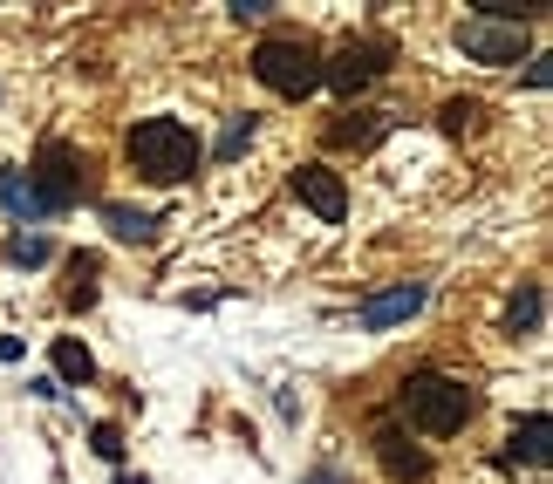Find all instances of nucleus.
I'll list each match as a JSON object with an SVG mask.
<instances>
[{
    "label": "nucleus",
    "instance_id": "4468645a",
    "mask_svg": "<svg viewBox=\"0 0 553 484\" xmlns=\"http://www.w3.org/2000/svg\"><path fill=\"white\" fill-rule=\"evenodd\" d=\"M383 130H390V116H383V110H349V123H335V130H328V144H356V150H369Z\"/></svg>",
    "mask_w": 553,
    "mask_h": 484
},
{
    "label": "nucleus",
    "instance_id": "9b49d317",
    "mask_svg": "<svg viewBox=\"0 0 553 484\" xmlns=\"http://www.w3.org/2000/svg\"><path fill=\"white\" fill-rule=\"evenodd\" d=\"M0 212H14V219H55L48 198L28 185V171H0Z\"/></svg>",
    "mask_w": 553,
    "mask_h": 484
},
{
    "label": "nucleus",
    "instance_id": "4be33fe9",
    "mask_svg": "<svg viewBox=\"0 0 553 484\" xmlns=\"http://www.w3.org/2000/svg\"><path fill=\"white\" fill-rule=\"evenodd\" d=\"M226 14H233V21H267V14H274V0H233Z\"/></svg>",
    "mask_w": 553,
    "mask_h": 484
},
{
    "label": "nucleus",
    "instance_id": "aec40b11",
    "mask_svg": "<svg viewBox=\"0 0 553 484\" xmlns=\"http://www.w3.org/2000/svg\"><path fill=\"white\" fill-rule=\"evenodd\" d=\"M89 450H96L103 464H117V457H123V430H117V423H96V430H89Z\"/></svg>",
    "mask_w": 553,
    "mask_h": 484
},
{
    "label": "nucleus",
    "instance_id": "39448f33",
    "mask_svg": "<svg viewBox=\"0 0 553 484\" xmlns=\"http://www.w3.org/2000/svg\"><path fill=\"white\" fill-rule=\"evenodd\" d=\"M396 62V48L383 35H362V41H342L335 55H321V82L328 89H342V96H362L376 75H390Z\"/></svg>",
    "mask_w": 553,
    "mask_h": 484
},
{
    "label": "nucleus",
    "instance_id": "423d86ee",
    "mask_svg": "<svg viewBox=\"0 0 553 484\" xmlns=\"http://www.w3.org/2000/svg\"><path fill=\"white\" fill-rule=\"evenodd\" d=\"M424 300H431V280H396V287H376V294L356 300V328H362V335H390V328H403L410 314H424Z\"/></svg>",
    "mask_w": 553,
    "mask_h": 484
},
{
    "label": "nucleus",
    "instance_id": "a211bd4d",
    "mask_svg": "<svg viewBox=\"0 0 553 484\" xmlns=\"http://www.w3.org/2000/svg\"><path fill=\"white\" fill-rule=\"evenodd\" d=\"M7 260L14 266H48L55 260V246H48L41 232H14V239H7Z\"/></svg>",
    "mask_w": 553,
    "mask_h": 484
},
{
    "label": "nucleus",
    "instance_id": "20e7f679",
    "mask_svg": "<svg viewBox=\"0 0 553 484\" xmlns=\"http://www.w3.org/2000/svg\"><path fill=\"white\" fill-rule=\"evenodd\" d=\"M28 185L48 198V212H69V205H82V191H89V164H82L76 144L48 137V144L35 150V164H28Z\"/></svg>",
    "mask_w": 553,
    "mask_h": 484
},
{
    "label": "nucleus",
    "instance_id": "1a4fd4ad",
    "mask_svg": "<svg viewBox=\"0 0 553 484\" xmlns=\"http://www.w3.org/2000/svg\"><path fill=\"white\" fill-rule=\"evenodd\" d=\"M369 444H376V457H383V471H390V478H403V484L431 478V450H417L396 423H376V437H369Z\"/></svg>",
    "mask_w": 553,
    "mask_h": 484
},
{
    "label": "nucleus",
    "instance_id": "b1692460",
    "mask_svg": "<svg viewBox=\"0 0 553 484\" xmlns=\"http://www.w3.org/2000/svg\"><path fill=\"white\" fill-rule=\"evenodd\" d=\"M117 484H151V478H144V471H123V478Z\"/></svg>",
    "mask_w": 553,
    "mask_h": 484
},
{
    "label": "nucleus",
    "instance_id": "dca6fc26",
    "mask_svg": "<svg viewBox=\"0 0 553 484\" xmlns=\"http://www.w3.org/2000/svg\"><path fill=\"white\" fill-rule=\"evenodd\" d=\"M478 116H485V103H478V96H451V103L437 110V123H444V137H472Z\"/></svg>",
    "mask_w": 553,
    "mask_h": 484
},
{
    "label": "nucleus",
    "instance_id": "6ab92c4d",
    "mask_svg": "<svg viewBox=\"0 0 553 484\" xmlns=\"http://www.w3.org/2000/svg\"><path fill=\"white\" fill-rule=\"evenodd\" d=\"M246 144H253V116L239 110V116H226V130H219V150H212V157H219V164H233Z\"/></svg>",
    "mask_w": 553,
    "mask_h": 484
},
{
    "label": "nucleus",
    "instance_id": "f03ea898",
    "mask_svg": "<svg viewBox=\"0 0 553 484\" xmlns=\"http://www.w3.org/2000/svg\"><path fill=\"white\" fill-rule=\"evenodd\" d=\"M396 410L410 416V430H424V437H458L478 416V396H472V382H458V375L417 369V375H403Z\"/></svg>",
    "mask_w": 553,
    "mask_h": 484
},
{
    "label": "nucleus",
    "instance_id": "f8f14e48",
    "mask_svg": "<svg viewBox=\"0 0 553 484\" xmlns=\"http://www.w3.org/2000/svg\"><path fill=\"white\" fill-rule=\"evenodd\" d=\"M103 225L123 246H151L158 239V212H137V205H103Z\"/></svg>",
    "mask_w": 553,
    "mask_h": 484
},
{
    "label": "nucleus",
    "instance_id": "0eeeda50",
    "mask_svg": "<svg viewBox=\"0 0 553 484\" xmlns=\"http://www.w3.org/2000/svg\"><path fill=\"white\" fill-rule=\"evenodd\" d=\"M458 48L485 62V69H513L519 55H526V28H506V21H458Z\"/></svg>",
    "mask_w": 553,
    "mask_h": 484
},
{
    "label": "nucleus",
    "instance_id": "5701e85b",
    "mask_svg": "<svg viewBox=\"0 0 553 484\" xmlns=\"http://www.w3.org/2000/svg\"><path fill=\"white\" fill-rule=\"evenodd\" d=\"M308 484H349V478H342V464H315V471H308Z\"/></svg>",
    "mask_w": 553,
    "mask_h": 484
},
{
    "label": "nucleus",
    "instance_id": "6e6552de",
    "mask_svg": "<svg viewBox=\"0 0 553 484\" xmlns=\"http://www.w3.org/2000/svg\"><path fill=\"white\" fill-rule=\"evenodd\" d=\"M294 198L315 212L321 225H342L349 219V185H342V171H328V164H294Z\"/></svg>",
    "mask_w": 553,
    "mask_h": 484
},
{
    "label": "nucleus",
    "instance_id": "f3484780",
    "mask_svg": "<svg viewBox=\"0 0 553 484\" xmlns=\"http://www.w3.org/2000/svg\"><path fill=\"white\" fill-rule=\"evenodd\" d=\"M69 273H76L69 307H89V300H96V273H103V260H96V253H76V260H69Z\"/></svg>",
    "mask_w": 553,
    "mask_h": 484
},
{
    "label": "nucleus",
    "instance_id": "7ed1b4c3",
    "mask_svg": "<svg viewBox=\"0 0 553 484\" xmlns=\"http://www.w3.org/2000/svg\"><path fill=\"white\" fill-rule=\"evenodd\" d=\"M253 75H260L274 96L301 103V96H315V89H321V41H308V35H267L260 48H253Z\"/></svg>",
    "mask_w": 553,
    "mask_h": 484
},
{
    "label": "nucleus",
    "instance_id": "9d476101",
    "mask_svg": "<svg viewBox=\"0 0 553 484\" xmlns=\"http://www.w3.org/2000/svg\"><path fill=\"white\" fill-rule=\"evenodd\" d=\"M540 328H547V287H540V280H526V287L506 300V335L526 341V335H540Z\"/></svg>",
    "mask_w": 553,
    "mask_h": 484
},
{
    "label": "nucleus",
    "instance_id": "2eb2a0df",
    "mask_svg": "<svg viewBox=\"0 0 553 484\" xmlns=\"http://www.w3.org/2000/svg\"><path fill=\"white\" fill-rule=\"evenodd\" d=\"M55 382H96V355H89V348H82L76 335H62L55 341Z\"/></svg>",
    "mask_w": 553,
    "mask_h": 484
},
{
    "label": "nucleus",
    "instance_id": "412c9836",
    "mask_svg": "<svg viewBox=\"0 0 553 484\" xmlns=\"http://www.w3.org/2000/svg\"><path fill=\"white\" fill-rule=\"evenodd\" d=\"M553 82V55L540 48V55H526V89H547Z\"/></svg>",
    "mask_w": 553,
    "mask_h": 484
},
{
    "label": "nucleus",
    "instance_id": "f257e3e1",
    "mask_svg": "<svg viewBox=\"0 0 553 484\" xmlns=\"http://www.w3.org/2000/svg\"><path fill=\"white\" fill-rule=\"evenodd\" d=\"M123 157H130V171L144 185H185L205 164V144H198V130L185 116H144V123H130Z\"/></svg>",
    "mask_w": 553,
    "mask_h": 484
},
{
    "label": "nucleus",
    "instance_id": "ddd939ff",
    "mask_svg": "<svg viewBox=\"0 0 553 484\" xmlns=\"http://www.w3.org/2000/svg\"><path fill=\"white\" fill-rule=\"evenodd\" d=\"M513 464H547V410H526L513 423V450H506Z\"/></svg>",
    "mask_w": 553,
    "mask_h": 484
}]
</instances>
